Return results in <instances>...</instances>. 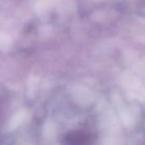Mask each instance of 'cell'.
<instances>
[{
    "mask_svg": "<svg viewBox=\"0 0 145 145\" xmlns=\"http://www.w3.org/2000/svg\"><path fill=\"white\" fill-rule=\"evenodd\" d=\"M67 140L70 145H88L90 139L88 135L84 133H74L71 134V136Z\"/></svg>",
    "mask_w": 145,
    "mask_h": 145,
    "instance_id": "1",
    "label": "cell"
}]
</instances>
